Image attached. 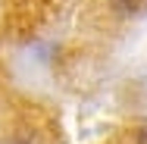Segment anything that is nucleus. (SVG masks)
I'll use <instances>...</instances> for the list:
<instances>
[{"mask_svg": "<svg viewBox=\"0 0 147 144\" xmlns=\"http://www.w3.org/2000/svg\"><path fill=\"white\" fill-rule=\"evenodd\" d=\"M122 3H135V0H122Z\"/></svg>", "mask_w": 147, "mask_h": 144, "instance_id": "nucleus-1", "label": "nucleus"}]
</instances>
